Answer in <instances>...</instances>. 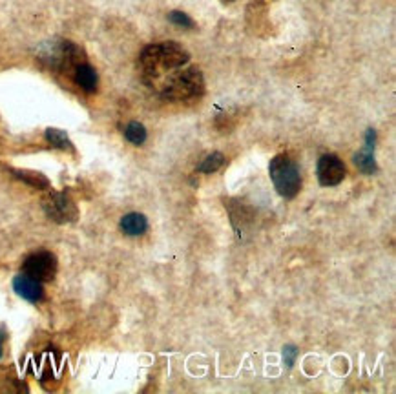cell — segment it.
<instances>
[{
	"instance_id": "cell-1",
	"label": "cell",
	"mask_w": 396,
	"mask_h": 394,
	"mask_svg": "<svg viewBox=\"0 0 396 394\" xmlns=\"http://www.w3.org/2000/svg\"><path fill=\"white\" fill-rule=\"evenodd\" d=\"M190 55L187 50L177 42H159L150 44L141 53V68H143L144 77L157 79L161 71H172V69L183 68L188 62Z\"/></svg>"
},
{
	"instance_id": "cell-2",
	"label": "cell",
	"mask_w": 396,
	"mask_h": 394,
	"mask_svg": "<svg viewBox=\"0 0 396 394\" xmlns=\"http://www.w3.org/2000/svg\"><path fill=\"white\" fill-rule=\"evenodd\" d=\"M205 91V79L197 68H187L177 71L166 81L161 88L163 99L168 100H188L203 95Z\"/></svg>"
},
{
	"instance_id": "cell-3",
	"label": "cell",
	"mask_w": 396,
	"mask_h": 394,
	"mask_svg": "<svg viewBox=\"0 0 396 394\" xmlns=\"http://www.w3.org/2000/svg\"><path fill=\"white\" fill-rule=\"evenodd\" d=\"M269 173L279 195L287 197V199L296 197L301 188V178L300 170H298V166L294 165V161L291 157L285 156V153L276 156L274 159L270 161Z\"/></svg>"
},
{
	"instance_id": "cell-4",
	"label": "cell",
	"mask_w": 396,
	"mask_h": 394,
	"mask_svg": "<svg viewBox=\"0 0 396 394\" xmlns=\"http://www.w3.org/2000/svg\"><path fill=\"white\" fill-rule=\"evenodd\" d=\"M42 208L46 216L55 223H71L78 216L74 201L61 192H50L42 199Z\"/></svg>"
},
{
	"instance_id": "cell-5",
	"label": "cell",
	"mask_w": 396,
	"mask_h": 394,
	"mask_svg": "<svg viewBox=\"0 0 396 394\" xmlns=\"http://www.w3.org/2000/svg\"><path fill=\"white\" fill-rule=\"evenodd\" d=\"M22 270L26 276L33 277L37 282H52L57 274V257L52 252H35L26 257Z\"/></svg>"
},
{
	"instance_id": "cell-6",
	"label": "cell",
	"mask_w": 396,
	"mask_h": 394,
	"mask_svg": "<svg viewBox=\"0 0 396 394\" xmlns=\"http://www.w3.org/2000/svg\"><path fill=\"white\" fill-rule=\"evenodd\" d=\"M345 166L336 156H323L318 161V181L322 187H336L344 181Z\"/></svg>"
},
{
	"instance_id": "cell-7",
	"label": "cell",
	"mask_w": 396,
	"mask_h": 394,
	"mask_svg": "<svg viewBox=\"0 0 396 394\" xmlns=\"http://www.w3.org/2000/svg\"><path fill=\"white\" fill-rule=\"evenodd\" d=\"M13 289H15V292L21 296V298L28 299V301H33V303L39 301V299H42V296H44L40 282H37V279H33V277L26 276V274H18V276H15Z\"/></svg>"
},
{
	"instance_id": "cell-8",
	"label": "cell",
	"mask_w": 396,
	"mask_h": 394,
	"mask_svg": "<svg viewBox=\"0 0 396 394\" xmlns=\"http://www.w3.org/2000/svg\"><path fill=\"white\" fill-rule=\"evenodd\" d=\"M121 228L127 236H141L148 228V221H146V217H144L143 214L132 212L127 214V216L121 219Z\"/></svg>"
},
{
	"instance_id": "cell-9",
	"label": "cell",
	"mask_w": 396,
	"mask_h": 394,
	"mask_svg": "<svg viewBox=\"0 0 396 394\" xmlns=\"http://www.w3.org/2000/svg\"><path fill=\"white\" fill-rule=\"evenodd\" d=\"M75 83L84 91H95L99 77H97L95 69L90 64H77V68H75Z\"/></svg>"
},
{
	"instance_id": "cell-10",
	"label": "cell",
	"mask_w": 396,
	"mask_h": 394,
	"mask_svg": "<svg viewBox=\"0 0 396 394\" xmlns=\"http://www.w3.org/2000/svg\"><path fill=\"white\" fill-rule=\"evenodd\" d=\"M15 178L24 181L30 187L37 188V190H48L50 188V181L46 179V175L39 172H30V170H13Z\"/></svg>"
},
{
	"instance_id": "cell-11",
	"label": "cell",
	"mask_w": 396,
	"mask_h": 394,
	"mask_svg": "<svg viewBox=\"0 0 396 394\" xmlns=\"http://www.w3.org/2000/svg\"><path fill=\"white\" fill-rule=\"evenodd\" d=\"M354 163H356V166L361 172L375 173L378 170V166L375 163V146H367L366 144V148L354 156Z\"/></svg>"
},
{
	"instance_id": "cell-12",
	"label": "cell",
	"mask_w": 396,
	"mask_h": 394,
	"mask_svg": "<svg viewBox=\"0 0 396 394\" xmlns=\"http://www.w3.org/2000/svg\"><path fill=\"white\" fill-rule=\"evenodd\" d=\"M46 139H48L50 144H53L55 148H61V150H74V144H71V141L68 139L66 132L48 128V130H46Z\"/></svg>"
},
{
	"instance_id": "cell-13",
	"label": "cell",
	"mask_w": 396,
	"mask_h": 394,
	"mask_svg": "<svg viewBox=\"0 0 396 394\" xmlns=\"http://www.w3.org/2000/svg\"><path fill=\"white\" fill-rule=\"evenodd\" d=\"M124 137H127L132 144H135V146H141V144L146 141V128H144L141 122H130V124L127 126V130H124Z\"/></svg>"
},
{
	"instance_id": "cell-14",
	"label": "cell",
	"mask_w": 396,
	"mask_h": 394,
	"mask_svg": "<svg viewBox=\"0 0 396 394\" xmlns=\"http://www.w3.org/2000/svg\"><path fill=\"white\" fill-rule=\"evenodd\" d=\"M223 165H225V156L219 152H214V153H210V156L206 157L203 163H201L199 168H197V172L214 173V172H218Z\"/></svg>"
},
{
	"instance_id": "cell-15",
	"label": "cell",
	"mask_w": 396,
	"mask_h": 394,
	"mask_svg": "<svg viewBox=\"0 0 396 394\" xmlns=\"http://www.w3.org/2000/svg\"><path fill=\"white\" fill-rule=\"evenodd\" d=\"M168 18L174 22L175 26H181V28H194V21L188 17L187 13H181V11H172L168 15Z\"/></svg>"
},
{
	"instance_id": "cell-16",
	"label": "cell",
	"mask_w": 396,
	"mask_h": 394,
	"mask_svg": "<svg viewBox=\"0 0 396 394\" xmlns=\"http://www.w3.org/2000/svg\"><path fill=\"white\" fill-rule=\"evenodd\" d=\"M296 356H298V349L294 345H287L285 349H283V358H285V364H287L289 367L294 365V361H296Z\"/></svg>"
},
{
	"instance_id": "cell-17",
	"label": "cell",
	"mask_w": 396,
	"mask_h": 394,
	"mask_svg": "<svg viewBox=\"0 0 396 394\" xmlns=\"http://www.w3.org/2000/svg\"><path fill=\"white\" fill-rule=\"evenodd\" d=\"M0 356H2V347H0Z\"/></svg>"
},
{
	"instance_id": "cell-18",
	"label": "cell",
	"mask_w": 396,
	"mask_h": 394,
	"mask_svg": "<svg viewBox=\"0 0 396 394\" xmlns=\"http://www.w3.org/2000/svg\"><path fill=\"white\" fill-rule=\"evenodd\" d=\"M223 2H232V0H223Z\"/></svg>"
}]
</instances>
